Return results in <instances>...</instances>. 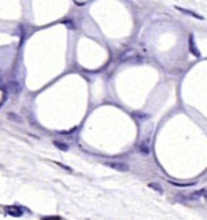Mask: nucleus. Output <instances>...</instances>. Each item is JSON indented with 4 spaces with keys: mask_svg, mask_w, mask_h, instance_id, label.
<instances>
[{
    "mask_svg": "<svg viewBox=\"0 0 207 220\" xmlns=\"http://www.w3.org/2000/svg\"><path fill=\"white\" fill-rule=\"evenodd\" d=\"M110 168L115 170H119V172H128L129 170V165L125 164V162H106Z\"/></svg>",
    "mask_w": 207,
    "mask_h": 220,
    "instance_id": "nucleus-1",
    "label": "nucleus"
},
{
    "mask_svg": "<svg viewBox=\"0 0 207 220\" xmlns=\"http://www.w3.org/2000/svg\"><path fill=\"white\" fill-rule=\"evenodd\" d=\"M132 117L137 121H147V120L151 118V116H149L148 113H144V112H133Z\"/></svg>",
    "mask_w": 207,
    "mask_h": 220,
    "instance_id": "nucleus-2",
    "label": "nucleus"
},
{
    "mask_svg": "<svg viewBox=\"0 0 207 220\" xmlns=\"http://www.w3.org/2000/svg\"><path fill=\"white\" fill-rule=\"evenodd\" d=\"M7 88H9V91L11 94H19L21 90H22L21 84L19 82H17V81H10L9 84H7Z\"/></svg>",
    "mask_w": 207,
    "mask_h": 220,
    "instance_id": "nucleus-3",
    "label": "nucleus"
},
{
    "mask_svg": "<svg viewBox=\"0 0 207 220\" xmlns=\"http://www.w3.org/2000/svg\"><path fill=\"white\" fill-rule=\"evenodd\" d=\"M189 50L193 52L195 57H200V51L196 48V44H195V40H193V35L189 36Z\"/></svg>",
    "mask_w": 207,
    "mask_h": 220,
    "instance_id": "nucleus-4",
    "label": "nucleus"
},
{
    "mask_svg": "<svg viewBox=\"0 0 207 220\" xmlns=\"http://www.w3.org/2000/svg\"><path fill=\"white\" fill-rule=\"evenodd\" d=\"M7 213L11 215V216H22V209H18L17 206H10L7 208Z\"/></svg>",
    "mask_w": 207,
    "mask_h": 220,
    "instance_id": "nucleus-5",
    "label": "nucleus"
},
{
    "mask_svg": "<svg viewBox=\"0 0 207 220\" xmlns=\"http://www.w3.org/2000/svg\"><path fill=\"white\" fill-rule=\"evenodd\" d=\"M176 8H177V10H178V11H181V13L187 14V15H191V16H193V18H196V19H203V16H202V15H199V14H196V13H193V11L185 10V8H181V7H178V6H177Z\"/></svg>",
    "mask_w": 207,
    "mask_h": 220,
    "instance_id": "nucleus-6",
    "label": "nucleus"
},
{
    "mask_svg": "<svg viewBox=\"0 0 207 220\" xmlns=\"http://www.w3.org/2000/svg\"><path fill=\"white\" fill-rule=\"evenodd\" d=\"M54 145H55L56 147H58L59 150H62V151H67V150H69V145H67V143H65V142H62V140H54Z\"/></svg>",
    "mask_w": 207,
    "mask_h": 220,
    "instance_id": "nucleus-7",
    "label": "nucleus"
},
{
    "mask_svg": "<svg viewBox=\"0 0 207 220\" xmlns=\"http://www.w3.org/2000/svg\"><path fill=\"white\" fill-rule=\"evenodd\" d=\"M139 150H140V153L143 154V156H148L149 154V146L147 145L146 142H143L140 146H139Z\"/></svg>",
    "mask_w": 207,
    "mask_h": 220,
    "instance_id": "nucleus-8",
    "label": "nucleus"
},
{
    "mask_svg": "<svg viewBox=\"0 0 207 220\" xmlns=\"http://www.w3.org/2000/svg\"><path fill=\"white\" fill-rule=\"evenodd\" d=\"M9 118H11L12 121H15V123H21V117L19 116H17V114H14V113H9Z\"/></svg>",
    "mask_w": 207,
    "mask_h": 220,
    "instance_id": "nucleus-9",
    "label": "nucleus"
},
{
    "mask_svg": "<svg viewBox=\"0 0 207 220\" xmlns=\"http://www.w3.org/2000/svg\"><path fill=\"white\" fill-rule=\"evenodd\" d=\"M170 184L176 187H188V186H193L195 183H174V182H170Z\"/></svg>",
    "mask_w": 207,
    "mask_h": 220,
    "instance_id": "nucleus-10",
    "label": "nucleus"
},
{
    "mask_svg": "<svg viewBox=\"0 0 207 220\" xmlns=\"http://www.w3.org/2000/svg\"><path fill=\"white\" fill-rule=\"evenodd\" d=\"M148 186H149V187H151V189H154V190H156V191H158V193H159V194H162V193H163V191H162V189H160V187H159V184H155V183H149V184H148Z\"/></svg>",
    "mask_w": 207,
    "mask_h": 220,
    "instance_id": "nucleus-11",
    "label": "nucleus"
},
{
    "mask_svg": "<svg viewBox=\"0 0 207 220\" xmlns=\"http://www.w3.org/2000/svg\"><path fill=\"white\" fill-rule=\"evenodd\" d=\"M4 87V80H3V76H2V73H0V88Z\"/></svg>",
    "mask_w": 207,
    "mask_h": 220,
    "instance_id": "nucleus-12",
    "label": "nucleus"
},
{
    "mask_svg": "<svg viewBox=\"0 0 207 220\" xmlns=\"http://www.w3.org/2000/svg\"><path fill=\"white\" fill-rule=\"evenodd\" d=\"M44 219H50L51 220V219H61V217L59 216H48V217H44Z\"/></svg>",
    "mask_w": 207,
    "mask_h": 220,
    "instance_id": "nucleus-13",
    "label": "nucleus"
}]
</instances>
